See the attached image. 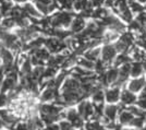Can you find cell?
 Segmentation results:
<instances>
[{
	"label": "cell",
	"instance_id": "6da1fadb",
	"mask_svg": "<svg viewBox=\"0 0 146 130\" xmlns=\"http://www.w3.org/2000/svg\"><path fill=\"white\" fill-rule=\"evenodd\" d=\"M73 20V14L69 11H61L55 13L51 18H49V24L54 29L68 27L70 26Z\"/></svg>",
	"mask_w": 146,
	"mask_h": 130
},
{
	"label": "cell",
	"instance_id": "7a4b0ae2",
	"mask_svg": "<svg viewBox=\"0 0 146 130\" xmlns=\"http://www.w3.org/2000/svg\"><path fill=\"white\" fill-rule=\"evenodd\" d=\"M44 45L50 54H59L60 51L67 48V45L64 43V41L59 39L55 36H50L48 38H46Z\"/></svg>",
	"mask_w": 146,
	"mask_h": 130
},
{
	"label": "cell",
	"instance_id": "3957f363",
	"mask_svg": "<svg viewBox=\"0 0 146 130\" xmlns=\"http://www.w3.org/2000/svg\"><path fill=\"white\" fill-rule=\"evenodd\" d=\"M22 9L29 19H33L35 21L42 19V13L39 12L36 9V7L31 2H24V5L22 6Z\"/></svg>",
	"mask_w": 146,
	"mask_h": 130
},
{
	"label": "cell",
	"instance_id": "277c9868",
	"mask_svg": "<svg viewBox=\"0 0 146 130\" xmlns=\"http://www.w3.org/2000/svg\"><path fill=\"white\" fill-rule=\"evenodd\" d=\"M57 90L55 87H50V85H46L44 91L40 94V99L43 102H49V101H55L59 95L57 93Z\"/></svg>",
	"mask_w": 146,
	"mask_h": 130
},
{
	"label": "cell",
	"instance_id": "5b68a950",
	"mask_svg": "<svg viewBox=\"0 0 146 130\" xmlns=\"http://www.w3.org/2000/svg\"><path fill=\"white\" fill-rule=\"evenodd\" d=\"M117 50L112 45H106L103 48V61L105 63L111 62L116 57Z\"/></svg>",
	"mask_w": 146,
	"mask_h": 130
},
{
	"label": "cell",
	"instance_id": "8992f818",
	"mask_svg": "<svg viewBox=\"0 0 146 130\" xmlns=\"http://www.w3.org/2000/svg\"><path fill=\"white\" fill-rule=\"evenodd\" d=\"M71 33H75V34H78L80 32H82L84 29H85L86 26V23H85V20L84 18H82V17H78V18L73 19L72 22H71Z\"/></svg>",
	"mask_w": 146,
	"mask_h": 130
},
{
	"label": "cell",
	"instance_id": "52a82bcc",
	"mask_svg": "<svg viewBox=\"0 0 146 130\" xmlns=\"http://www.w3.org/2000/svg\"><path fill=\"white\" fill-rule=\"evenodd\" d=\"M145 79L140 78V79H134L129 83V91L130 92H139L145 87Z\"/></svg>",
	"mask_w": 146,
	"mask_h": 130
},
{
	"label": "cell",
	"instance_id": "ba28073f",
	"mask_svg": "<svg viewBox=\"0 0 146 130\" xmlns=\"http://www.w3.org/2000/svg\"><path fill=\"white\" fill-rule=\"evenodd\" d=\"M105 97H106L108 103H115V102H117L119 99V97H120L119 87H113V89L108 90L106 92V94H105Z\"/></svg>",
	"mask_w": 146,
	"mask_h": 130
},
{
	"label": "cell",
	"instance_id": "9c48e42d",
	"mask_svg": "<svg viewBox=\"0 0 146 130\" xmlns=\"http://www.w3.org/2000/svg\"><path fill=\"white\" fill-rule=\"evenodd\" d=\"M14 26H17V24H15V21H14L11 17H9V15H7V17H2L1 22H0V27H2V29H5V30L10 31V30H12Z\"/></svg>",
	"mask_w": 146,
	"mask_h": 130
},
{
	"label": "cell",
	"instance_id": "30bf717a",
	"mask_svg": "<svg viewBox=\"0 0 146 130\" xmlns=\"http://www.w3.org/2000/svg\"><path fill=\"white\" fill-rule=\"evenodd\" d=\"M90 0H73V8L76 11H83L85 9L91 8Z\"/></svg>",
	"mask_w": 146,
	"mask_h": 130
},
{
	"label": "cell",
	"instance_id": "8fae6325",
	"mask_svg": "<svg viewBox=\"0 0 146 130\" xmlns=\"http://www.w3.org/2000/svg\"><path fill=\"white\" fill-rule=\"evenodd\" d=\"M121 101L123 104L130 105V104H132V103H134V102L136 101V97H135V95H134L132 92L124 90L121 94Z\"/></svg>",
	"mask_w": 146,
	"mask_h": 130
},
{
	"label": "cell",
	"instance_id": "7c38bea8",
	"mask_svg": "<svg viewBox=\"0 0 146 130\" xmlns=\"http://www.w3.org/2000/svg\"><path fill=\"white\" fill-rule=\"evenodd\" d=\"M99 53H100V49L98 47H94V48H91L87 53H85L84 57L91 61H96L99 57Z\"/></svg>",
	"mask_w": 146,
	"mask_h": 130
},
{
	"label": "cell",
	"instance_id": "4fadbf2b",
	"mask_svg": "<svg viewBox=\"0 0 146 130\" xmlns=\"http://www.w3.org/2000/svg\"><path fill=\"white\" fill-rule=\"evenodd\" d=\"M117 113H118V106L109 105L105 108V115H106V117L108 118L110 121H112L116 118Z\"/></svg>",
	"mask_w": 146,
	"mask_h": 130
},
{
	"label": "cell",
	"instance_id": "5bb4252c",
	"mask_svg": "<svg viewBox=\"0 0 146 130\" xmlns=\"http://www.w3.org/2000/svg\"><path fill=\"white\" fill-rule=\"evenodd\" d=\"M118 75H119V71L115 68L109 69L107 72H106V77H107V81H108V84L109 83H115L118 80Z\"/></svg>",
	"mask_w": 146,
	"mask_h": 130
},
{
	"label": "cell",
	"instance_id": "9a60e30c",
	"mask_svg": "<svg viewBox=\"0 0 146 130\" xmlns=\"http://www.w3.org/2000/svg\"><path fill=\"white\" fill-rule=\"evenodd\" d=\"M133 114L131 113L130 111H122L121 114H120V123L123 125H127V124H130V121L133 119Z\"/></svg>",
	"mask_w": 146,
	"mask_h": 130
},
{
	"label": "cell",
	"instance_id": "2e32d148",
	"mask_svg": "<svg viewBox=\"0 0 146 130\" xmlns=\"http://www.w3.org/2000/svg\"><path fill=\"white\" fill-rule=\"evenodd\" d=\"M78 63L80 65V67L85 68V69H87V70L94 69V67H95V63H94V61H91V60L86 59L85 57H83V58L79 59V60H78Z\"/></svg>",
	"mask_w": 146,
	"mask_h": 130
},
{
	"label": "cell",
	"instance_id": "e0dca14e",
	"mask_svg": "<svg viewBox=\"0 0 146 130\" xmlns=\"http://www.w3.org/2000/svg\"><path fill=\"white\" fill-rule=\"evenodd\" d=\"M108 15V11L106 10V9H104V8H98L96 9L95 11H93L92 12V17L95 19H99V20H103L105 17H107Z\"/></svg>",
	"mask_w": 146,
	"mask_h": 130
},
{
	"label": "cell",
	"instance_id": "ac0fdd59",
	"mask_svg": "<svg viewBox=\"0 0 146 130\" xmlns=\"http://www.w3.org/2000/svg\"><path fill=\"white\" fill-rule=\"evenodd\" d=\"M10 102H11V99L9 97V94L0 92V109L8 107Z\"/></svg>",
	"mask_w": 146,
	"mask_h": 130
},
{
	"label": "cell",
	"instance_id": "d6986e66",
	"mask_svg": "<svg viewBox=\"0 0 146 130\" xmlns=\"http://www.w3.org/2000/svg\"><path fill=\"white\" fill-rule=\"evenodd\" d=\"M143 72V66L141 65L140 62H135L133 63V66H131V71L130 73L132 74L133 77H139Z\"/></svg>",
	"mask_w": 146,
	"mask_h": 130
},
{
	"label": "cell",
	"instance_id": "ffe728a7",
	"mask_svg": "<svg viewBox=\"0 0 146 130\" xmlns=\"http://www.w3.org/2000/svg\"><path fill=\"white\" fill-rule=\"evenodd\" d=\"M92 94H93V101H94L95 103H103L104 99H105V94H104L99 89L95 90Z\"/></svg>",
	"mask_w": 146,
	"mask_h": 130
},
{
	"label": "cell",
	"instance_id": "44dd1931",
	"mask_svg": "<svg viewBox=\"0 0 146 130\" xmlns=\"http://www.w3.org/2000/svg\"><path fill=\"white\" fill-rule=\"evenodd\" d=\"M59 7L66 9V10H71L73 8V0H56Z\"/></svg>",
	"mask_w": 146,
	"mask_h": 130
},
{
	"label": "cell",
	"instance_id": "7402d4cb",
	"mask_svg": "<svg viewBox=\"0 0 146 130\" xmlns=\"http://www.w3.org/2000/svg\"><path fill=\"white\" fill-rule=\"evenodd\" d=\"M144 119H145V117H141V116L133 117V119L130 121V125L133 126V127H136V128H141V127H143Z\"/></svg>",
	"mask_w": 146,
	"mask_h": 130
},
{
	"label": "cell",
	"instance_id": "603a6c76",
	"mask_svg": "<svg viewBox=\"0 0 146 130\" xmlns=\"http://www.w3.org/2000/svg\"><path fill=\"white\" fill-rule=\"evenodd\" d=\"M128 45L127 44H124L122 41H118L116 43V45H115V48H116L117 51H119V53H124V51H127V49H128Z\"/></svg>",
	"mask_w": 146,
	"mask_h": 130
},
{
	"label": "cell",
	"instance_id": "cb8c5ba5",
	"mask_svg": "<svg viewBox=\"0 0 146 130\" xmlns=\"http://www.w3.org/2000/svg\"><path fill=\"white\" fill-rule=\"evenodd\" d=\"M120 41H122L124 44H127L128 46H130L131 44L133 43V36H132L130 33H124V34L120 37Z\"/></svg>",
	"mask_w": 146,
	"mask_h": 130
},
{
	"label": "cell",
	"instance_id": "d4e9b609",
	"mask_svg": "<svg viewBox=\"0 0 146 130\" xmlns=\"http://www.w3.org/2000/svg\"><path fill=\"white\" fill-rule=\"evenodd\" d=\"M136 104L140 106L141 108L146 109V93L145 92H143L141 94V97L139 101H136Z\"/></svg>",
	"mask_w": 146,
	"mask_h": 130
},
{
	"label": "cell",
	"instance_id": "484cf974",
	"mask_svg": "<svg viewBox=\"0 0 146 130\" xmlns=\"http://www.w3.org/2000/svg\"><path fill=\"white\" fill-rule=\"evenodd\" d=\"M129 59H130V58H129L128 56H125V55L118 56V57H117V59H116V61H115V65H116V66H119V65H123V63L128 62Z\"/></svg>",
	"mask_w": 146,
	"mask_h": 130
},
{
	"label": "cell",
	"instance_id": "4316f807",
	"mask_svg": "<svg viewBox=\"0 0 146 130\" xmlns=\"http://www.w3.org/2000/svg\"><path fill=\"white\" fill-rule=\"evenodd\" d=\"M141 25H144L146 24V13L144 11H141L139 17H137V20H136Z\"/></svg>",
	"mask_w": 146,
	"mask_h": 130
},
{
	"label": "cell",
	"instance_id": "83f0119b",
	"mask_svg": "<svg viewBox=\"0 0 146 130\" xmlns=\"http://www.w3.org/2000/svg\"><path fill=\"white\" fill-rule=\"evenodd\" d=\"M130 27L134 30V31H139L142 29V25L137 22V21H131V24H130Z\"/></svg>",
	"mask_w": 146,
	"mask_h": 130
},
{
	"label": "cell",
	"instance_id": "f1b7e54d",
	"mask_svg": "<svg viewBox=\"0 0 146 130\" xmlns=\"http://www.w3.org/2000/svg\"><path fill=\"white\" fill-rule=\"evenodd\" d=\"M105 2V0H90L92 7H102Z\"/></svg>",
	"mask_w": 146,
	"mask_h": 130
},
{
	"label": "cell",
	"instance_id": "f546056e",
	"mask_svg": "<svg viewBox=\"0 0 146 130\" xmlns=\"http://www.w3.org/2000/svg\"><path fill=\"white\" fill-rule=\"evenodd\" d=\"M92 125H93V127H94V129H95V130H105V129H104L103 126H102V125L99 124L98 121H95V123H92Z\"/></svg>",
	"mask_w": 146,
	"mask_h": 130
},
{
	"label": "cell",
	"instance_id": "4dcf8cb0",
	"mask_svg": "<svg viewBox=\"0 0 146 130\" xmlns=\"http://www.w3.org/2000/svg\"><path fill=\"white\" fill-rule=\"evenodd\" d=\"M5 75H6V73H5V69L2 68V66L0 65V84H1L2 80L5 79Z\"/></svg>",
	"mask_w": 146,
	"mask_h": 130
},
{
	"label": "cell",
	"instance_id": "1f68e13d",
	"mask_svg": "<svg viewBox=\"0 0 146 130\" xmlns=\"http://www.w3.org/2000/svg\"><path fill=\"white\" fill-rule=\"evenodd\" d=\"M85 130H95V129H94V127H93V125L91 123H87L85 126Z\"/></svg>",
	"mask_w": 146,
	"mask_h": 130
},
{
	"label": "cell",
	"instance_id": "d6a6232c",
	"mask_svg": "<svg viewBox=\"0 0 146 130\" xmlns=\"http://www.w3.org/2000/svg\"><path fill=\"white\" fill-rule=\"evenodd\" d=\"M0 130H9V128H7V127H1Z\"/></svg>",
	"mask_w": 146,
	"mask_h": 130
},
{
	"label": "cell",
	"instance_id": "836d02e7",
	"mask_svg": "<svg viewBox=\"0 0 146 130\" xmlns=\"http://www.w3.org/2000/svg\"><path fill=\"white\" fill-rule=\"evenodd\" d=\"M12 1H18V2H24L26 0H12Z\"/></svg>",
	"mask_w": 146,
	"mask_h": 130
},
{
	"label": "cell",
	"instance_id": "e575fe53",
	"mask_svg": "<svg viewBox=\"0 0 146 130\" xmlns=\"http://www.w3.org/2000/svg\"><path fill=\"white\" fill-rule=\"evenodd\" d=\"M140 2H146V0H139Z\"/></svg>",
	"mask_w": 146,
	"mask_h": 130
},
{
	"label": "cell",
	"instance_id": "d590c367",
	"mask_svg": "<svg viewBox=\"0 0 146 130\" xmlns=\"http://www.w3.org/2000/svg\"><path fill=\"white\" fill-rule=\"evenodd\" d=\"M1 19H2V14L0 13V22H1Z\"/></svg>",
	"mask_w": 146,
	"mask_h": 130
},
{
	"label": "cell",
	"instance_id": "8d00e7d4",
	"mask_svg": "<svg viewBox=\"0 0 146 130\" xmlns=\"http://www.w3.org/2000/svg\"><path fill=\"white\" fill-rule=\"evenodd\" d=\"M143 92H145L146 93V84H145V87H144V91Z\"/></svg>",
	"mask_w": 146,
	"mask_h": 130
},
{
	"label": "cell",
	"instance_id": "74e56055",
	"mask_svg": "<svg viewBox=\"0 0 146 130\" xmlns=\"http://www.w3.org/2000/svg\"><path fill=\"white\" fill-rule=\"evenodd\" d=\"M144 130H146V123H145V128H144Z\"/></svg>",
	"mask_w": 146,
	"mask_h": 130
}]
</instances>
